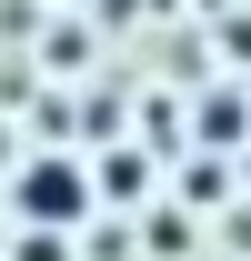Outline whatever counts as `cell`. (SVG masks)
<instances>
[{
	"label": "cell",
	"instance_id": "cell-1",
	"mask_svg": "<svg viewBox=\"0 0 251 261\" xmlns=\"http://www.w3.org/2000/svg\"><path fill=\"white\" fill-rule=\"evenodd\" d=\"M10 201H20V221H31V231H81V221H91V171L70 161V151H51V161H20Z\"/></svg>",
	"mask_w": 251,
	"mask_h": 261
},
{
	"label": "cell",
	"instance_id": "cell-2",
	"mask_svg": "<svg viewBox=\"0 0 251 261\" xmlns=\"http://www.w3.org/2000/svg\"><path fill=\"white\" fill-rule=\"evenodd\" d=\"M91 201H111V211H131V201H151V151H141V141H121V151H101V161H91Z\"/></svg>",
	"mask_w": 251,
	"mask_h": 261
},
{
	"label": "cell",
	"instance_id": "cell-3",
	"mask_svg": "<svg viewBox=\"0 0 251 261\" xmlns=\"http://www.w3.org/2000/svg\"><path fill=\"white\" fill-rule=\"evenodd\" d=\"M191 130H201V151H221V161H231V151L251 141V100H241V91H211L201 111H191Z\"/></svg>",
	"mask_w": 251,
	"mask_h": 261
},
{
	"label": "cell",
	"instance_id": "cell-4",
	"mask_svg": "<svg viewBox=\"0 0 251 261\" xmlns=\"http://www.w3.org/2000/svg\"><path fill=\"white\" fill-rule=\"evenodd\" d=\"M231 181H241V171L221 161V151H201V161H181V201H191V211H211V201H231Z\"/></svg>",
	"mask_w": 251,
	"mask_h": 261
},
{
	"label": "cell",
	"instance_id": "cell-5",
	"mask_svg": "<svg viewBox=\"0 0 251 261\" xmlns=\"http://www.w3.org/2000/svg\"><path fill=\"white\" fill-rule=\"evenodd\" d=\"M141 241H151V261H181V251H191V221H181V211H151Z\"/></svg>",
	"mask_w": 251,
	"mask_h": 261
},
{
	"label": "cell",
	"instance_id": "cell-6",
	"mask_svg": "<svg viewBox=\"0 0 251 261\" xmlns=\"http://www.w3.org/2000/svg\"><path fill=\"white\" fill-rule=\"evenodd\" d=\"M10 261H81V251H70V231H20Z\"/></svg>",
	"mask_w": 251,
	"mask_h": 261
},
{
	"label": "cell",
	"instance_id": "cell-7",
	"mask_svg": "<svg viewBox=\"0 0 251 261\" xmlns=\"http://www.w3.org/2000/svg\"><path fill=\"white\" fill-rule=\"evenodd\" d=\"M0 161H10V130H0Z\"/></svg>",
	"mask_w": 251,
	"mask_h": 261
},
{
	"label": "cell",
	"instance_id": "cell-8",
	"mask_svg": "<svg viewBox=\"0 0 251 261\" xmlns=\"http://www.w3.org/2000/svg\"><path fill=\"white\" fill-rule=\"evenodd\" d=\"M241 181H251V161H241Z\"/></svg>",
	"mask_w": 251,
	"mask_h": 261
}]
</instances>
